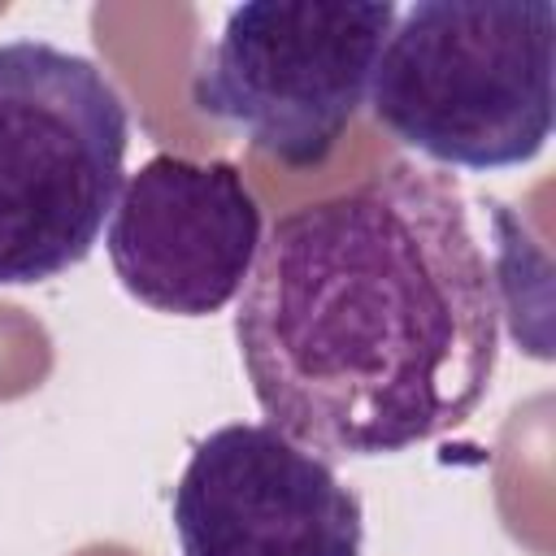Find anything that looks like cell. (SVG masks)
Segmentation results:
<instances>
[{"mask_svg":"<svg viewBox=\"0 0 556 556\" xmlns=\"http://www.w3.org/2000/svg\"><path fill=\"white\" fill-rule=\"evenodd\" d=\"M391 0H256L230 9L191 78V104L287 169L321 165L369 100Z\"/></svg>","mask_w":556,"mask_h":556,"instance_id":"277c9868","label":"cell"},{"mask_svg":"<svg viewBox=\"0 0 556 556\" xmlns=\"http://www.w3.org/2000/svg\"><path fill=\"white\" fill-rule=\"evenodd\" d=\"M169 517L182 556H361L365 547L356 491L269 421H230L200 439Z\"/></svg>","mask_w":556,"mask_h":556,"instance_id":"5b68a950","label":"cell"},{"mask_svg":"<svg viewBox=\"0 0 556 556\" xmlns=\"http://www.w3.org/2000/svg\"><path fill=\"white\" fill-rule=\"evenodd\" d=\"M552 0H421L378 52L369 109L439 165L508 169L552 135Z\"/></svg>","mask_w":556,"mask_h":556,"instance_id":"7a4b0ae2","label":"cell"},{"mask_svg":"<svg viewBox=\"0 0 556 556\" xmlns=\"http://www.w3.org/2000/svg\"><path fill=\"white\" fill-rule=\"evenodd\" d=\"M104 243L139 304L204 317L243 291L261 248V208L235 161L156 152L122 187Z\"/></svg>","mask_w":556,"mask_h":556,"instance_id":"8992f818","label":"cell"},{"mask_svg":"<svg viewBox=\"0 0 556 556\" xmlns=\"http://www.w3.org/2000/svg\"><path fill=\"white\" fill-rule=\"evenodd\" d=\"M235 339L269 426L321 460L395 456L469 421L500 356V295L465 195L400 161L282 213Z\"/></svg>","mask_w":556,"mask_h":556,"instance_id":"6da1fadb","label":"cell"},{"mask_svg":"<svg viewBox=\"0 0 556 556\" xmlns=\"http://www.w3.org/2000/svg\"><path fill=\"white\" fill-rule=\"evenodd\" d=\"M130 113L104 70L43 39L0 43V287L87 261L122 191Z\"/></svg>","mask_w":556,"mask_h":556,"instance_id":"3957f363","label":"cell"}]
</instances>
